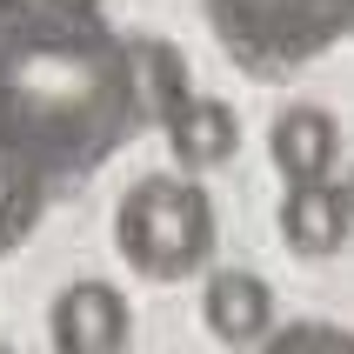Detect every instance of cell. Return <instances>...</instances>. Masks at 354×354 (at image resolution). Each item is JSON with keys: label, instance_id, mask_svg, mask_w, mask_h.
Segmentation results:
<instances>
[{"label": "cell", "instance_id": "7c38bea8", "mask_svg": "<svg viewBox=\"0 0 354 354\" xmlns=\"http://www.w3.org/2000/svg\"><path fill=\"white\" fill-rule=\"evenodd\" d=\"M100 0H0V20H94Z\"/></svg>", "mask_w": 354, "mask_h": 354}, {"label": "cell", "instance_id": "277c9868", "mask_svg": "<svg viewBox=\"0 0 354 354\" xmlns=\"http://www.w3.org/2000/svg\"><path fill=\"white\" fill-rule=\"evenodd\" d=\"M47 335H54V354H120L134 335L127 295L114 281H74L47 308Z\"/></svg>", "mask_w": 354, "mask_h": 354}, {"label": "cell", "instance_id": "5b68a950", "mask_svg": "<svg viewBox=\"0 0 354 354\" xmlns=\"http://www.w3.org/2000/svg\"><path fill=\"white\" fill-rule=\"evenodd\" d=\"M201 321H207V335L221 348H254L268 328H274V288L248 268H214V274L201 281Z\"/></svg>", "mask_w": 354, "mask_h": 354}, {"label": "cell", "instance_id": "30bf717a", "mask_svg": "<svg viewBox=\"0 0 354 354\" xmlns=\"http://www.w3.org/2000/svg\"><path fill=\"white\" fill-rule=\"evenodd\" d=\"M127 47H134V74H140V100H147V120H167L180 107V100L194 94L187 87V54H180L167 34H127Z\"/></svg>", "mask_w": 354, "mask_h": 354}, {"label": "cell", "instance_id": "8992f818", "mask_svg": "<svg viewBox=\"0 0 354 354\" xmlns=\"http://www.w3.org/2000/svg\"><path fill=\"white\" fill-rule=\"evenodd\" d=\"M268 154H274V174L295 187V180H335L341 160V120L315 100H295L281 107L274 127H268Z\"/></svg>", "mask_w": 354, "mask_h": 354}, {"label": "cell", "instance_id": "ba28073f", "mask_svg": "<svg viewBox=\"0 0 354 354\" xmlns=\"http://www.w3.org/2000/svg\"><path fill=\"white\" fill-rule=\"evenodd\" d=\"M348 234H354V214H348L341 180H295L281 194V241L301 261H335L348 248Z\"/></svg>", "mask_w": 354, "mask_h": 354}, {"label": "cell", "instance_id": "6da1fadb", "mask_svg": "<svg viewBox=\"0 0 354 354\" xmlns=\"http://www.w3.org/2000/svg\"><path fill=\"white\" fill-rule=\"evenodd\" d=\"M154 127L134 47L94 20H0V134L67 194Z\"/></svg>", "mask_w": 354, "mask_h": 354}, {"label": "cell", "instance_id": "3957f363", "mask_svg": "<svg viewBox=\"0 0 354 354\" xmlns=\"http://www.w3.org/2000/svg\"><path fill=\"white\" fill-rule=\"evenodd\" d=\"M221 54L254 80H288L354 34V0H201Z\"/></svg>", "mask_w": 354, "mask_h": 354}, {"label": "cell", "instance_id": "9c48e42d", "mask_svg": "<svg viewBox=\"0 0 354 354\" xmlns=\"http://www.w3.org/2000/svg\"><path fill=\"white\" fill-rule=\"evenodd\" d=\"M47 194H54L47 174H40V167L20 154L7 134H0V261L14 254L20 241H34L40 214H47Z\"/></svg>", "mask_w": 354, "mask_h": 354}, {"label": "cell", "instance_id": "5bb4252c", "mask_svg": "<svg viewBox=\"0 0 354 354\" xmlns=\"http://www.w3.org/2000/svg\"><path fill=\"white\" fill-rule=\"evenodd\" d=\"M0 354H7V348H0Z\"/></svg>", "mask_w": 354, "mask_h": 354}, {"label": "cell", "instance_id": "8fae6325", "mask_svg": "<svg viewBox=\"0 0 354 354\" xmlns=\"http://www.w3.org/2000/svg\"><path fill=\"white\" fill-rule=\"evenodd\" d=\"M248 354H354V328H341V321H288V328H268Z\"/></svg>", "mask_w": 354, "mask_h": 354}, {"label": "cell", "instance_id": "52a82bcc", "mask_svg": "<svg viewBox=\"0 0 354 354\" xmlns=\"http://www.w3.org/2000/svg\"><path fill=\"white\" fill-rule=\"evenodd\" d=\"M160 134H167V154H174L180 174H214L241 147V114L214 94H187L174 114L160 120Z\"/></svg>", "mask_w": 354, "mask_h": 354}, {"label": "cell", "instance_id": "7a4b0ae2", "mask_svg": "<svg viewBox=\"0 0 354 354\" xmlns=\"http://www.w3.org/2000/svg\"><path fill=\"white\" fill-rule=\"evenodd\" d=\"M214 201L201 187V174H140L114 207V248L140 281L174 288V281L207 274L214 261Z\"/></svg>", "mask_w": 354, "mask_h": 354}, {"label": "cell", "instance_id": "4fadbf2b", "mask_svg": "<svg viewBox=\"0 0 354 354\" xmlns=\"http://www.w3.org/2000/svg\"><path fill=\"white\" fill-rule=\"evenodd\" d=\"M341 194H348V214H354V167H348V180H341Z\"/></svg>", "mask_w": 354, "mask_h": 354}]
</instances>
